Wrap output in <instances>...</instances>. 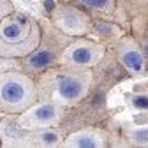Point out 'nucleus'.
<instances>
[{"mask_svg": "<svg viewBox=\"0 0 148 148\" xmlns=\"http://www.w3.org/2000/svg\"><path fill=\"white\" fill-rule=\"evenodd\" d=\"M78 145H79V146H95V143H94V141H90V138H85V139H81Z\"/></svg>", "mask_w": 148, "mask_h": 148, "instance_id": "f8f14e48", "label": "nucleus"}, {"mask_svg": "<svg viewBox=\"0 0 148 148\" xmlns=\"http://www.w3.org/2000/svg\"><path fill=\"white\" fill-rule=\"evenodd\" d=\"M49 62H51V53H49V51H42V53H37V55H34V57L30 58V64H32L34 67H39V69L46 67V65H48Z\"/></svg>", "mask_w": 148, "mask_h": 148, "instance_id": "39448f33", "label": "nucleus"}, {"mask_svg": "<svg viewBox=\"0 0 148 148\" xmlns=\"http://www.w3.org/2000/svg\"><path fill=\"white\" fill-rule=\"evenodd\" d=\"M25 95V90L20 83H14V81H9L2 86V99L5 102H20Z\"/></svg>", "mask_w": 148, "mask_h": 148, "instance_id": "7ed1b4c3", "label": "nucleus"}, {"mask_svg": "<svg viewBox=\"0 0 148 148\" xmlns=\"http://www.w3.org/2000/svg\"><path fill=\"white\" fill-rule=\"evenodd\" d=\"M27 34V25L25 21H18V23H11L7 27H4L2 30V39L4 41H9V42H18L20 39H23Z\"/></svg>", "mask_w": 148, "mask_h": 148, "instance_id": "f257e3e1", "label": "nucleus"}, {"mask_svg": "<svg viewBox=\"0 0 148 148\" xmlns=\"http://www.w3.org/2000/svg\"><path fill=\"white\" fill-rule=\"evenodd\" d=\"M46 9H48V11L53 9V0H46Z\"/></svg>", "mask_w": 148, "mask_h": 148, "instance_id": "ddd939ff", "label": "nucleus"}, {"mask_svg": "<svg viewBox=\"0 0 148 148\" xmlns=\"http://www.w3.org/2000/svg\"><path fill=\"white\" fill-rule=\"evenodd\" d=\"M134 106L141 109H148V97H134Z\"/></svg>", "mask_w": 148, "mask_h": 148, "instance_id": "6e6552de", "label": "nucleus"}, {"mask_svg": "<svg viewBox=\"0 0 148 148\" xmlns=\"http://www.w3.org/2000/svg\"><path fill=\"white\" fill-rule=\"evenodd\" d=\"M123 62H125L129 67H131V69H134V71H139V69H141V65H143L141 55H139L138 51H129V53H125Z\"/></svg>", "mask_w": 148, "mask_h": 148, "instance_id": "20e7f679", "label": "nucleus"}, {"mask_svg": "<svg viewBox=\"0 0 148 148\" xmlns=\"http://www.w3.org/2000/svg\"><path fill=\"white\" fill-rule=\"evenodd\" d=\"M90 58H92V51L86 49V48H78L72 53V60L78 62V64H88Z\"/></svg>", "mask_w": 148, "mask_h": 148, "instance_id": "423d86ee", "label": "nucleus"}, {"mask_svg": "<svg viewBox=\"0 0 148 148\" xmlns=\"http://www.w3.org/2000/svg\"><path fill=\"white\" fill-rule=\"evenodd\" d=\"M136 138H138V141H148V131H139L136 134Z\"/></svg>", "mask_w": 148, "mask_h": 148, "instance_id": "9b49d317", "label": "nucleus"}, {"mask_svg": "<svg viewBox=\"0 0 148 148\" xmlns=\"http://www.w3.org/2000/svg\"><path fill=\"white\" fill-rule=\"evenodd\" d=\"M58 92L65 99H76L81 94V83L74 78H64V79H60Z\"/></svg>", "mask_w": 148, "mask_h": 148, "instance_id": "f03ea898", "label": "nucleus"}, {"mask_svg": "<svg viewBox=\"0 0 148 148\" xmlns=\"http://www.w3.org/2000/svg\"><path fill=\"white\" fill-rule=\"evenodd\" d=\"M35 116L39 118V120H49V118H53V116H55V108H53V106H49V104L41 106L39 109L35 111Z\"/></svg>", "mask_w": 148, "mask_h": 148, "instance_id": "0eeeda50", "label": "nucleus"}, {"mask_svg": "<svg viewBox=\"0 0 148 148\" xmlns=\"http://www.w3.org/2000/svg\"><path fill=\"white\" fill-rule=\"evenodd\" d=\"M42 139H44L46 143H55V141H57L58 138H57V134H51V132H48V134H44V136H42Z\"/></svg>", "mask_w": 148, "mask_h": 148, "instance_id": "9d476101", "label": "nucleus"}, {"mask_svg": "<svg viewBox=\"0 0 148 148\" xmlns=\"http://www.w3.org/2000/svg\"><path fill=\"white\" fill-rule=\"evenodd\" d=\"M85 4H88V5H94V7H102L108 0H83Z\"/></svg>", "mask_w": 148, "mask_h": 148, "instance_id": "1a4fd4ad", "label": "nucleus"}]
</instances>
